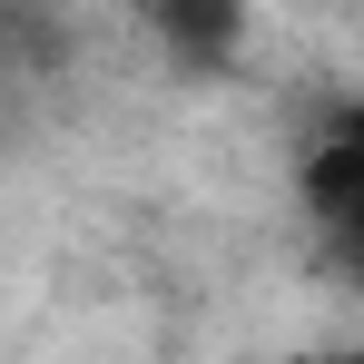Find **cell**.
<instances>
[{
	"label": "cell",
	"mask_w": 364,
	"mask_h": 364,
	"mask_svg": "<svg viewBox=\"0 0 364 364\" xmlns=\"http://www.w3.org/2000/svg\"><path fill=\"white\" fill-rule=\"evenodd\" d=\"M148 20L178 60H227L246 30V0H148Z\"/></svg>",
	"instance_id": "2"
},
{
	"label": "cell",
	"mask_w": 364,
	"mask_h": 364,
	"mask_svg": "<svg viewBox=\"0 0 364 364\" xmlns=\"http://www.w3.org/2000/svg\"><path fill=\"white\" fill-rule=\"evenodd\" d=\"M335 246H345V276H355V286H364V217H355V227H345V237H335Z\"/></svg>",
	"instance_id": "3"
},
{
	"label": "cell",
	"mask_w": 364,
	"mask_h": 364,
	"mask_svg": "<svg viewBox=\"0 0 364 364\" xmlns=\"http://www.w3.org/2000/svg\"><path fill=\"white\" fill-rule=\"evenodd\" d=\"M335 364H364V345H355V355H335Z\"/></svg>",
	"instance_id": "4"
},
{
	"label": "cell",
	"mask_w": 364,
	"mask_h": 364,
	"mask_svg": "<svg viewBox=\"0 0 364 364\" xmlns=\"http://www.w3.org/2000/svg\"><path fill=\"white\" fill-rule=\"evenodd\" d=\"M305 207H315L325 237H345V227L364 217V109L315 138V158H305Z\"/></svg>",
	"instance_id": "1"
}]
</instances>
